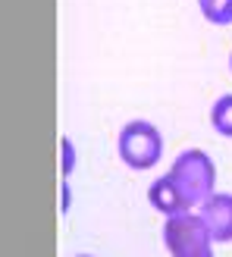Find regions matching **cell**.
<instances>
[{
  "instance_id": "obj_1",
  "label": "cell",
  "mask_w": 232,
  "mask_h": 257,
  "mask_svg": "<svg viewBox=\"0 0 232 257\" xmlns=\"http://www.w3.org/2000/svg\"><path fill=\"white\" fill-rule=\"evenodd\" d=\"M163 245L170 257H213V235L201 213L182 210L176 216H166L163 223Z\"/></svg>"
},
{
  "instance_id": "obj_2",
  "label": "cell",
  "mask_w": 232,
  "mask_h": 257,
  "mask_svg": "<svg viewBox=\"0 0 232 257\" xmlns=\"http://www.w3.org/2000/svg\"><path fill=\"white\" fill-rule=\"evenodd\" d=\"M120 160L129 166V170H154L160 163V154H163V135L160 128L148 122V119H132L123 125L120 132Z\"/></svg>"
},
{
  "instance_id": "obj_3",
  "label": "cell",
  "mask_w": 232,
  "mask_h": 257,
  "mask_svg": "<svg viewBox=\"0 0 232 257\" xmlns=\"http://www.w3.org/2000/svg\"><path fill=\"white\" fill-rule=\"evenodd\" d=\"M170 176L176 179V185L182 188V195L188 204H204L213 195V182H216V170L213 160L204 151H185L179 154L170 166Z\"/></svg>"
},
{
  "instance_id": "obj_4",
  "label": "cell",
  "mask_w": 232,
  "mask_h": 257,
  "mask_svg": "<svg viewBox=\"0 0 232 257\" xmlns=\"http://www.w3.org/2000/svg\"><path fill=\"white\" fill-rule=\"evenodd\" d=\"M148 201H151V207L160 210L163 216H176V213H182V210H191L188 198L182 195V188L176 185V179H173L170 173L151 182V188H148Z\"/></svg>"
},
{
  "instance_id": "obj_5",
  "label": "cell",
  "mask_w": 232,
  "mask_h": 257,
  "mask_svg": "<svg viewBox=\"0 0 232 257\" xmlns=\"http://www.w3.org/2000/svg\"><path fill=\"white\" fill-rule=\"evenodd\" d=\"M201 220L207 223L213 241H232V195H213L201 204Z\"/></svg>"
},
{
  "instance_id": "obj_6",
  "label": "cell",
  "mask_w": 232,
  "mask_h": 257,
  "mask_svg": "<svg viewBox=\"0 0 232 257\" xmlns=\"http://www.w3.org/2000/svg\"><path fill=\"white\" fill-rule=\"evenodd\" d=\"M210 125L223 138H232V94L216 97V104L210 107Z\"/></svg>"
},
{
  "instance_id": "obj_7",
  "label": "cell",
  "mask_w": 232,
  "mask_h": 257,
  "mask_svg": "<svg viewBox=\"0 0 232 257\" xmlns=\"http://www.w3.org/2000/svg\"><path fill=\"white\" fill-rule=\"evenodd\" d=\"M198 7L210 25H232V0H198Z\"/></svg>"
},
{
  "instance_id": "obj_8",
  "label": "cell",
  "mask_w": 232,
  "mask_h": 257,
  "mask_svg": "<svg viewBox=\"0 0 232 257\" xmlns=\"http://www.w3.org/2000/svg\"><path fill=\"white\" fill-rule=\"evenodd\" d=\"M60 148H63V157H60V160H63V179H66V176L72 173V160H75V151H72V141H69V138H63V141H60Z\"/></svg>"
},
{
  "instance_id": "obj_9",
  "label": "cell",
  "mask_w": 232,
  "mask_h": 257,
  "mask_svg": "<svg viewBox=\"0 0 232 257\" xmlns=\"http://www.w3.org/2000/svg\"><path fill=\"white\" fill-rule=\"evenodd\" d=\"M229 72H232V54H229Z\"/></svg>"
},
{
  "instance_id": "obj_10",
  "label": "cell",
  "mask_w": 232,
  "mask_h": 257,
  "mask_svg": "<svg viewBox=\"0 0 232 257\" xmlns=\"http://www.w3.org/2000/svg\"><path fill=\"white\" fill-rule=\"evenodd\" d=\"M79 257H88V254H79Z\"/></svg>"
}]
</instances>
